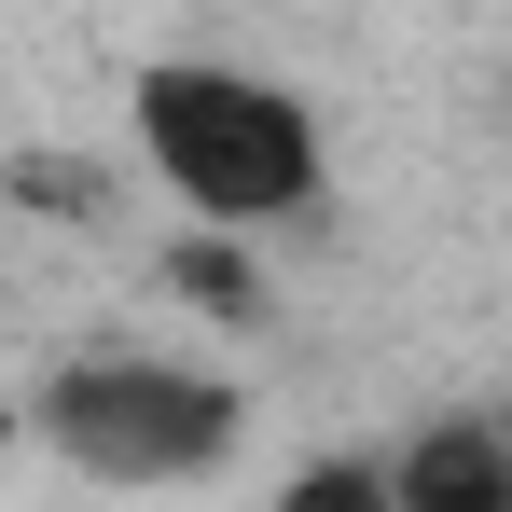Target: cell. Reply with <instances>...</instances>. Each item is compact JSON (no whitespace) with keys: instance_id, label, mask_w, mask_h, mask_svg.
<instances>
[{"instance_id":"obj_1","label":"cell","mask_w":512,"mask_h":512,"mask_svg":"<svg viewBox=\"0 0 512 512\" xmlns=\"http://www.w3.org/2000/svg\"><path fill=\"white\" fill-rule=\"evenodd\" d=\"M139 153H153V180H167L194 222H222V236L291 222V208L319 194V125H305V97H277L263 70H208V56L139 70Z\"/></svg>"},{"instance_id":"obj_2","label":"cell","mask_w":512,"mask_h":512,"mask_svg":"<svg viewBox=\"0 0 512 512\" xmlns=\"http://www.w3.org/2000/svg\"><path fill=\"white\" fill-rule=\"evenodd\" d=\"M56 429H70V457L111 471V485H167V471H208V457H222L236 402L194 388V374H97V388H70Z\"/></svg>"},{"instance_id":"obj_3","label":"cell","mask_w":512,"mask_h":512,"mask_svg":"<svg viewBox=\"0 0 512 512\" xmlns=\"http://www.w3.org/2000/svg\"><path fill=\"white\" fill-rule=\"evenodd\" d=\"M402 499H429V512H499L512 499V457H485V443H416V457H402Z\"/></svg>"},{"instance_id":"obj_4","label":"cell","mask_w":512,"mask_h":512,"mask_svg":"<svg viewBox=\"0 0 512 512\" xmlns=\"http://www.w3.org/2000/svg\"><path fill=\"white\" fill-rule=\"evenodd\" d=\"M167 277L194 291V305H222V319H250V305H263V291H250V263H236V250H180Z\"/></svg>"}]
</instances>
